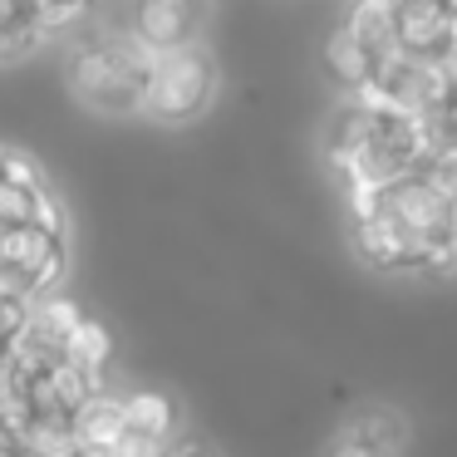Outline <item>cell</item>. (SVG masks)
I'll return each instance as SVG.
<instances>
[{
  "label": "cell",
  "mask_w": 457,
  "mask_h": 457,
  "mask_svg": "<svg viewBox=\"0 0 457 457\" xmlns=\"http://www.w3.org/2000/svg\"><path fill=\"white\" fill-rule=\"evenodd\" d=\"M158 50L129 30H94L70 50V89L99 119H129L143 109V84Z\"/></svg>",
  "instance_id": "obj_1"
},
{
  "label": "cell",
  "mask_w": 457,
  "mask_h": 457,
  "mask_svg": "<svg viewBox=\"0 0 457 457\" xmlns=\"http://www.w3.org/2000/svg\"><path fill=\"white\" fill-rule=\"evenodd\" d=\"M217 99V60L197 40L162 50L143 84V119L148 123H192Z\"/></svg>",
  "instance_id": "obj_2"
},
{
  "label": "cell",
  "mask_w": 457,
  "mask_h": 457,
  "mask_svg": "<svg viewBox=\"0 0 457 457\" xmlns=\"http://www.w3.org/2000/svg\"><path fill=\"white\" fill-rule=\"evenodd\" d=\"M0 261L15 270V280L25 286V295H50L70 270V241L50 237L40 227H15L0 231Z\"/></svg>",
  "instance_id": "obj_3"
},
{
  "label": "cell",
  "mask_w": 457,
  "mask_h": 457,
  "mask_svg": "<svg viewBox=\"0 0 457 457\" xmlns=\"http://www.w3.org/2000/svg\"><path fill=\"white\" fill-rule=\"evenodd\" d=\"M202 15H207V0H129L123 25L129 35H138L148 50H178L192 45L202 35Z\"/></svg>",
  "instance_id": "obj_4"
},
{
  "label": "cell",
  "mask_w": 457,
  "mask_h": 457,
  "mask_svg": "<svg viewBox=\"0 0 457 457\" xmlns=\"http://www.w3.org/2000/svg\"><path fill=\"white\" fill-rule=\"evenodd\" d=\"M403 447H408V418L394 403H374L329 437L325 457H403Z\"/></svg>",
  "instance_id": "obj_5"
},
{
  "label": "cell",
  "mask_w": 457,
  "mask_h": 457,
  "mask_svg": "<svg viewBox=\"0 0 457 457\" xmlns=\"http://www.w3.org/2000/svg\"><path fill=\"white\" fill-rule=\"evenodd\" d=\"M354 251L374 270H423V237H413V231L384 207H378L374 217L354 221Z\"/></svg>",
  "instance_id": "obj_6"
},
{
  "label": "cell",
  "mask_w": 457,
  "mask_h": 457,
  "mask_svg": "<svg viewBox=\"0 0 457 457\" xmlns=\"http://www.w3.org/2000/svg\"><path fill=\"white\" fill-rule=\"evenodd\" d=\"M384 212H394L413 237H437V231L453 227V197L437 192L418 168L398 178L394 187H384Z\"/></svg>",
  "instance_id": "obj_7"
},
{
  "label": "cell",
  "mask_w": 457,
  "mask_h": 457,
  "mask_svg": "<svg viewBox=\"0 0 457 457\" xmlns=\"http://www.w3.org/2000/svg\"><path fill=\"white\" fill-rule=\"evenodd\" d=\"M394 35L403 54H443L447 30H453V11L443 0H398L394 11Z\"/></svg>",
  "instance_id": "obj_8"
},
{
  "label": "cell",
  "mask_w": 457,
  "mask_h": 457,
  "mask_svg": "<svg viewBox=\"0 0 457 457\" xmlns=\"http://www.w3.org/2000/svg\"><path fill=\"white\" fill-rule=\"evenodd\" d=\"M70 428H74V443H79L84 453H109L123 437V428H129L123 423V394H109V384H104L99 394L70 418Z\"/></svg>",
  "instance_id": "obj_9"
},
{
  "label": "cell",
  "mask_w": 457,
  "mask_h": 457,
  "mask_svg": "<svg viewBox=\"0 0 457 457\" xmlns=\"http://www.w3.org/2000/svg\"><path fill=\"white\" fill-rule=\"evenodd\" d=\"M123 423H129L133 433H143V437L168 447L172 437H178V403H172L162 388H129V394H123Z\"/></svg>",
  "instance_id": "obj_10"
},
{
  "label": "cell",
  "mask_w": 457,
  "mask_h": 457,
  "mask_svg": "<svg viewBox=\"0 0 457 457\" xmlns=\"http://www.w3.org/2000/svg\"><path fill=\"white\" fill-rule=\"evenodd\" d=\"M325 70L335 74L345 89H354V84H364V79H374V74H378V60L345 30V25H339V30L325 40Z\"/></svg>",
  "instance_id": "obj_11"
},
{
  "label": "cell",
  "mask_w": 457,
  "mask_h": 457,
  "mask_svg": "<svg viewBox=\"0 0 457 457\" xmlns=\"http://www.w3.org/2000/svg\"><path fill=\"white\" fill-rule=\"evenodd\" d=\"M345 30L354 35L359 45H364L369 54H374L378 64L388 60V54H398V35H394V15L388 11H378V5H349V21H345Z\"/></svg>",
  "instance_id": "obj_12"
},
{
  "label": "cell",
  "mask_w": 457,
  "mask_h": 457,
  "mask_svg": "<svg viewBox=\"0 0 457 457\" xmlns=\"http://www.w3.org/2000/svg\"><path fill=\"white\" fill-rule=\"evenodd\" d=\"M64 359H70V364H79V369H89V374H104V369H109V359H113V335L99 325V320L84 315L79 325H74V335L64 339Z\"/></svg>",
  "instance_id": "obj_13"
},
{
  "label": "cell",
  "mask_w": 457,
  "mask_h": 457,
  "mask_svg": "<svg viewBox=\"0 0 457 457\" xmlns=\"http://www.w3.org/2000/svg\"><path fill=\"white\" fill-rule=\"evenodd\" d=\"M0 178L15 182V187H30V192L50 187L45 172H40V162H35L30 153H15V148H0Z\"/></svg>",
  "instance_id": "obj_14"
},
{
  "label": "cell",
  "mask_w": 457,
  "mask_h": 457,
  "mask_svg": "<svg viewBox=\"0 0 457 457\" xmlns=\"http://www.w3.org/2000/svg\"><path fill=\"white\" fill-rule=\"evenodd\" d=\"M162 457H221V447L212 443V437H202V433H178L168 447H162Z\"/></svg>",
  "instance_id": "obj_15"
},
{
  "label": "cell",
  "mask_w": 457,
  "mask_h": 457,
  "mask_svg": "<svg viewBox=\"0 0 457 457\" xmlns=\"http://www.w3.org/2000/svg\"><path fill=\"white\" fill-rule=\"evenodd\" d=\"M453 237H457V197H453Z\"/></svg>",
  "instance_id": "obj_16"
},
{
  "label": "cell",
  "mask_w": 457,
  "mask_h": 457,
  "mask_svg": "<svg viewBox=\"0 0 457 457\" xmlns=\"http://www.w3.org/2000/svg\"><path fill=\"white\" fill-rule=\"evenodd\" d=\"M443 5H447V11H453V15H457V0H443Z\"/></svg>",
  "instance_id": "obj_17"
}]
</instances>
